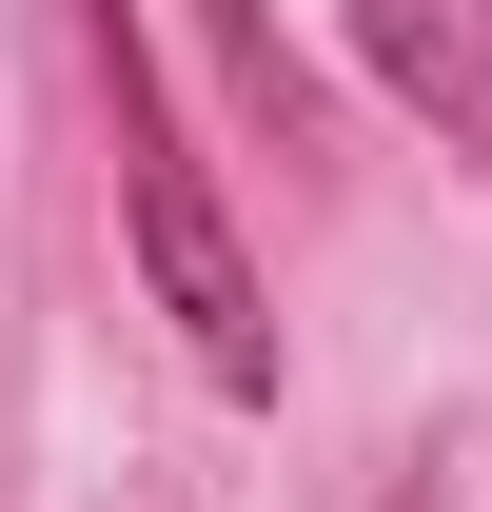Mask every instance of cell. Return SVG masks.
<instances>
[{"label": "cell", "mask_w": 492, "mask_h": 512, "mask_svg": "<svg viewBox=\"0 0 492 512\" xmlns=\"http://www.w3.org/2000/svg\"><path fill=\"white\" fill-rule=\"evenodd\" d=\"M79 60H99V119H119V217H138L158 316L197 335L217 394H276V296H256V256H237V217H217V178H197V138H178V99H158L119 0H79Z\"/></svg>", "instance_id": "6da1fadb"}, {"label": "cell", "mask_w": 492, "mask_h": 512, "mask_svg": "<svg viewBox=\"0 0 492 512\" xmlns=\"http://www.w3.org/2000/svg\"><path fill=\"white\" fill-rule=\"evenodd\" d=\"M355 60L492 178V0H355Z\"/></svg>", "instance_id": "7a4b0ae2"}, {"label": "cell", "mask_w": 492, "mask_h": 512, "mask_svg": "<svg viewBox=\"0 0 492 512\" xmlns=\"http://www.w3.org/2000/svg\"><path fill=\"white\" fill-rule=\"evenodd\" d=\"M217 60H237V99H256V138H296V60H276V20H256V0H217Z\"/></svg>", "instance_id": "3957f363"}]
</instances>
